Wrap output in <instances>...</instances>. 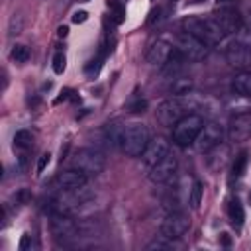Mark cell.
<instances>
[{
	"instance_id": "cell-26",
	"label": "cell",
	"mask_w": 251,
	"mask_h": 251,
	"mask_svg": "<svg viewBox=\"0 0 251 251\" xmlns=\"http://www.w3.org/2000/svg\"><path fill=\"white\" fill-rule=\"evenodd\" d=\"M24 29V16L22 14H14L10 18V25H8V33L10 35H18Z\"/></svg>"
},
{
	"instance_id": "cell-15",
	"label": "cell",
	"mask_w": 251,
	"mask_h": 251,
	"mask_svg": "<svg viewBox=\"0 0 251 251\" xmlns=\"http://www.w3.org/2000/svg\"><path fill=\"white\" fill-rule=\"evenodd\" d=\"M226 59L231 67L245 71L247 67H251V43H243V41L229 43L226 49Z\"/></svg>"
},
{
	"instance_id": "cell-9",
	"label": "cell",
	"mask_w": 251,
	"mask_h": 251,
	"mask_svg": "<svg viewBox=\"0 0 251 251\" xmlns=\"http://www.w3.org/2000/svg\"><path fill=\"white\" fill-rule=\"evenodd\" d=\"M51 233L57 241H69V239H75L78 235V226L75 220H71L67 214L63 212H55L51 216Z\"/></svg>"
},
{
	"instance_id": "cell-17",
	"label": "cell",
	"mask_w": 251,
	"mask_h": 251,
	"mask_svg": "<svg viewBox=\"0 0 251 251\" xmlns=\"http://www.w3.org/2000/svg\"><path fill=\"white\" fill-rule=\"evenodd\" d=\"M173 51H175V47L169 41L157 39L149 47V51H147V63L153 65V67H165V63L169 61V57L173 55Z\"/></svg>"
},
{
	"instance_id": "cell-30",
	"label": "cell",
	"mask_w": 251,
	"mask_h": 251,
	"mask_svg": "<svg viewBox=\"0 0 251 251\" xmlns=\"http://www.w3.org/2000/svg\"><path fill=\"white\" fill-rule=\"evenodd\" d=\"M86 20H88V14H86L84 10L73 14V22H75V24H82V22H86Z\"/></svg>"
},
{
	"instance_id": "cell-22",
	"label": "cell",
	"mask_w": 251,
	"mask_h": 251,
	"mask_svg": "<svg viewBox=\"0 0 251 251\" xmlns=\"http://www.w3.org/2000/svg\"><path fill=\"white\" fill-rule=\"evenodd\" d=\"M202 192H204L202 182H200V180H194L192 186H190V192H188V204H190L192 210H196V208L200 206V202H202Z\"/></svg>"
},
{
	"instance_id": "cell-16",
	"label": "cell",
	"mask_w": 251,
	"mask_h": 251,
	"mask_svg": "<svg viewBox=\"0 0 251 251\" xmlns=\"http://www.w3.org/2000/svg\"><path fill=\"white\" fill-rule=\"evenodd\" d=\"M86 180H88V176L84 173H80L78 169H69V171L59 173L53 178V186L57 190H73V188L86 186Z\"/></svg>"
},
{
	"instance_id": "cell-29",
	"label": "cell",
	"mask_w": 251,
	"mask_h": 251,
	"mask_svg": "<svg viewBox=\"0 0 251 251\" xmlns=\"http://www.w3.org/2000/svg\"><path fill=\"white\" fill-rule=\"evenodd\" d=\"M167 241H169V239H167ZM167 241H157V239H155V241L147 243V245H145V249H147V251H151V249H169V247H171V243H167Z\"/></svg>"
},
{
	"instance_id": "cell-37",
	"label": "cell",
	"mask_w": 251,
	"mask_h": 251,
	"mask_svg": "<svg viewBox=\"0 0 251 251\" xmlns=\"http://www.w3.org/2000/svg\"><path fill=\"white\" fill-rule=\"evenodd\" d=\"M78 2H88V0H78Z\"/></svg>"
},
{
	"instance_id": "cell-19",
	"label": "cell",
	"mask_w": 251,
	"mask_h": 251,
	"mask_svg": "<svg viewBox=\"0 0 251 251\" xmlns=\"http://www.w3.org/2000/svg\"><path fill=\"white\" fill-rule=\"evenodd\" d=\"M227 218H229V222H231L235 227H239V226L243 224L245 212H243V206H241V202H239L237 198H231V200L227 202Z\"/></svg>"
},
{
	"instance_id": "cell-36",
	"label": "cell",
	"mask_w": 251,
	"mask_h": 251,
	"mask_svg": "<svg viewBox=\"0 0 251 251\" xmlns=\"http://www.w3.org/2000/svg\"><path fill=\"white\" fill-rule=\"evenodd\" d=\"M190 2H202V0H190Z\"/></svg>"
},
{
	"instance_id": "cell-5",
	"label": "cell",
	"mask_w": 251,
	"mask_h": 251,
	"mask_svg": "<svg viewBox=\"0 0 251 251\" xmlns=\"http://www.w3.org/2000/svg\"><path fill=\"white\" fill-rule=\"evenodd\" d=\"M188 229H190L188 214H184L180 210H173L161 224V237L169 239V241H175V239H180Z\"/></svg>"
},
{
	"instance_id": "cell-10",
	"label": "cell",
	"mask_w": 251,
	"mask_h": 251,
	"mask_svg": "<svg viewBox=\"0 0 251 251\" xmlns=\"http://www.w3.org/2000/svg\"><path fill=\"white\" fill-rule=\"evenodd\" d=\"M184 102L180 100V98H169V100H165V102H161L159 104V108H157V120H159V124L161 126H167V127H173L184 114H188V112H184Z\"/></svg>"
},
{
	"instance_id": "cell-14",
	"label": "cell",
	"mask_w": 251,
	"mask_h": 251,
	"mask_svg": "<svg viewBox=\"0 0 251 251\" xmlns=\"http://www.w3.org/2000/svg\"><path fill=\"white\" fill-rule=\"evenodd\" d=\"M165 155H169V141H167L165 137L157 135V137L149 139L147 147H145V149H143V153H141V161H143L145 169L149 171V169H151V167H155V165H157Z\"/></svg>"
},
{
	"instance_id": "cell-20",
	"label": "cell",
	"mask_w": 251,
	"mask_h": 251,
	"mask_svg": "<svg viewBox=\"0 0 251 251\" xmlns=\"http://www.w3.org/2000/svg\"><path fill=\"white\" fill-rule=\"evenodd\" d=\"M31 143H33V135L27 129H20V131L14 133V149L25 151V149L31 147Z\"/></svg>"
},
{
	"instance_id": "cell-38",
	"label": "cell",
	"mask_w": 251,
	"mask_h": 251,
	"mask_svg": "<svg viewBox=\"0 0 251 251\" xmlns=\"http://www.w3.org/2000/svg\"><path fill=\"white\" fill-rule=\"evenodd\" d=\"M249 200H251V194H249Z\"/></svg>"
},
{
	"instance_id": "cell-8",
	"label": "cell",
	"mask_w": 251,
	"mask_h": 251,
	"mask_svg": "<svg viewBox=\"0 0 251 251\" xmlns=\"http://www.w3.org/2000/svg\"><path fill=\"white\" fill-rule=\"evenodd\" d=\"M176 171H178V159L173 153H169L155 167L149 169V178L155 184H167L176 176Z\"/></svg>"
},
{
	"instance_id": "cell-25",
	"label": "cell",
	"mask_w": 251,
	"mask_h": 251,
	"mask_svg": "<svg viewBox=\"0 0 251 251\" xmlns=\"http://www.w3.org/2000/svg\"><path fill=\"white\" fill-rule=\"evenodd\" d=\"M106 4H108V8H110V12H112L116 24H120V22L124 20V16H126V8H124V4H122L120 0H106Z\"/></svg>"
},
{
	"instance_id": "cell-6",
	"label": "cell",
	"mask_w": 251,
	"mask_h": 251,
	"mask_svg": "<svg viewBox=\"0 0 251 251\" xmlns=\"http://www.w3.org/2000/svg\"><path fill=\"white\" fill-rule=\"evenodd\" d=\"M176 51H180L186 61H202V59L208 57L210 47L204 41H200L198 37L182 31L176 37Z\"/></svg>"
},
{
	"instance_id": "cell-33",
	"label": "cell",
	"mask_w": 251,
	"mask_h": 251,
	"mask_svg": "<svg viewBox=\"0 0 251 251\" xmlns=\"http://www.w3.org/2000/svg\"><path fill=\"white\" fill-rule=\"evenodd\" d=\"M235 2H237V0H218L220 6H233Z\"/></svg>"
},
{
	"instance_id": "cell-18",
	"label": "cell",
	"mask_w": 251,
	"mask_h": 251,
	"mask_svg": "<svg viewBox=\"0 0 251 251\" xmlns=\"http://www.w3.org/2000/svg\"><path fill=\"white\" fill-rule=\"evenodd\" d=\"M231 86H233V90H235L237 94L251 98V71L245 69V71L237 73L235 78H233V84H231Z\"/></svg>"
},
{
	"instance_id": "cell-1",
	"label": "cell",
	"mask_w": 251,
	"mask_h": 251,
	"mask_svg": "<svg viewBox=\"0 0 251 251\" xmlns=\"http://www.w3.org/2000/svg\"><path fill=\"white\" fill-rule=\"evenodd\" d=\"M182 31L198 37L200 41H204L208 47L218 45L224 41L226 33L224 29L214 22V18H198V16H186L182 20Z\"/></svg>"
},
{
	"instance_id": "cell-13",
	"label": "cell",
	"mask_w": 251,
	"mask_h": 251,
	"mask_svg": "<svg viewBox=\"0 0 251 251\" xmlns=\"http://www.w3.org/2000/svg\"><path fill=\"white\" fill-rule=\"evenodd\" d=\"M227 137L233 143H241L251 137V112H239L229 120Z\"/></svg>"
},
{
	"instance_id": "cell-11",
	"label": "cell",
	"mask_w": 251,
	"mask_h": 251,
	"mask_svg": "<svg viewBox=\"0 0 251 251\" xmlns=\"http://www.w3.org/2000/svg\"><path fill=\"white\" fill-rule=\"evenodd\" d=\"M222 139H224V127L218 122H208V124H204V127H202L200 135L196 137L194 145L200 153H208L214 147H218L222 143Z\"/></svg>"
},
{
	"instance_id": "cell-27",
	"label": "cell",
	"mask_w": 251,
	"mask_h": 251,
	"mask_svg": "<svg viewBox=\"0 0 251 251\" xmlns=\"http://www.w3.org/2000/svg\"><path fill=\"white\" fill-rule=\"evenodd\" d=\"M65 63H67L65 55H63L61 51H57L55 57H53V71H55L57 75H63V71H65Z\"/></svg>"
},
{
	"instance_id": "cell-28",
	"label": "cell",
	"mask_w": 251,
	"mask_h": 251,
	"mask_svg": "<svg viewBox=\"0 0 251 251\" xmlns=\"http://www.w3.org/2000/svg\"><path fill=\"white\" fill-rule=\"evenodd\" d=\"M145 108H147V102H145L143 98H137L135 102H131V104L127 106V110H129V112H143Z\"/></svg>"
},
{
	"instance_id": "cell-23",
	"label": "cell",
	"mask_w": 251,
	"mask_h": 251,
	"mask_svg": "<svg viewBox=\"0 0 251 251\" xmlns=\"http://www.w3.org/2000/svg\"><path fill=\"white\" fill-rule=\"evenodd\" d=\"M190 88H192V80L190 78H173V84H171L173 94L184 96V94H188Z\"/></svg>"
},
{
	"instance_id": "cell-12",
	"label": "cell",
	"mask_w": 251,
	"mask_h": 251,
	"mask_svg": "<svg viewBox=\"0 0 251 251\" xmlns=\"http://www.w3.org/2000/svg\"><path fill=\"white\" fill-rule=\"evenodd\" d=\"M212 18H214V22L224 29L226 35L237 33V31L241 29V25H243V20H241L239 12H237L235 8H231V6H222L220 10H216V12L212 14Z\"/></svg>"
},
{
	"instance_id": "cell-24",
	"label": "cell",
	"mask_w": 251,
	"mask_h": 251,
	"mask_svg": "<svg viewBox=\"0 0 251 251\" xmlns=\"http://www.w3.org/2000/svg\"><path fill=\"white\" fill-rule=\"evenodd\" d=\"M10 57L16 61V63H27L29 61V49L25 47V45H14V49H12V53H10Z\"/></svg>"
},
{
	"instance_id": "cell-2",
	"label": "cell",
	"mask_w": 251,
	"mask_h": 251,
	"mask_svg": "<svg viewBox=\"0 0 251 251\" xmlns=\"http://www.w3.org/2000/svg\"><path fill=\"white\" fill-rule=\"evenodd\" d=\"M147 143H149V129L145 124L131 122V124L124 126L122 137H120V149L127 157H141Z\"/></svg>"
},
{
	"instance_id": "cell-21",
	"label": "cell",
	"mask_w": 251,
	"mask_h": 251,
	"mask_svg": "<svg viewBox=\"0 0 251 251\" xmlns=\"http://www.w3.org/2000/svg\"><path fill=\"white\" fill-rule=\"evenodd\" d=\"M247 161H249V153H247V151H241V153L233 159V165H231V178H239V176L245 173Z\"/></svg>"
},
{
	"instance_id": "cell-7",
	"label": "cell",
	"mask_w": 251,
	"mask_h": 251,
	"mask_svg": "<svg viewBox=\"0 0 251 251\" xmlns=\"http://www.w3.org/2000/svg\"><path fill=\"white\" fill-rule=\"evenodd\" d=\"M90 190L86 186H80V188H73V190H61V194L55 198V212H71L78 206H82L88 198H90Z\"/></svg>"
},
{
	"instance_id": "cell-35",
	"label": "cell",
	"mask_w": 251,
	"mask_h": 251,
	"mask_svg": "<svg viewBox=\"0 0 251 251\" xmlns=\"http://www.w3.org/2000/svg\"><path fill=\"white\" fill-rule=\"evenodd\" d=\"M222 243H224V245H229V243H231L229 237H227V233H222Z\"/></svg>"
},
{
	"instance_id": "cell-32",
	"label": "cell",
	"mask_w": 251,
	"mask_h": 251,
	"mask_svg": "<svg viewBox=\"0 0 251 251\" xmlns=\"http://www.w3.org/2000/svg\"><path fill=\"white\" fill-rule=\"evenodd\" d=\"M29 239H31V235H29V233H24V237H22V241H20V249H22V251H25L27 247H31V241H29Z\"/></svg>"
},
{
	"instance_id": "cell-34",
	"label": "cell",
	"mask_w": 251,
	"mask_h": 251,
	"mask_svg": "<svg viewBox=\"0 0 251 251\" xmlns=\"http://www.w3.org/2000/svg\"><path fill=\"white\" fill-rule=\"evenodd\" d=\"M67 31H69V29H67L65 25H61V27H59V31H57V35H59V37H65V35H67Z\"/></svg>"
},
{
	"instance_id": "cell-3",
	"label": "cell",
	"mask_w": 251,
	"mask_h": 251,
	"mask_svg": "<svg viewBox=\"0 0 251 251\" xmlns=\"http://www.w3.org/2000/svg\"><path fill=\"white\" fill-rule=\"evenodd\" d=\"M204 118L200 114H184L175 126H173V141L180 147H188L196 141L204 127Z\"/></svg>"
},
{
	"instance_id": "cell-31",
	"label": "cell",
	"mask_w": 251,
	"mask_h": 251,
	"mask_svg": "<svg viewBox=\"0 0 251 251\" xmlns=\"http://www.w3.org/2000/svg\"><path fill=\"white\" fill-rule=\"evenodd\" d=\"M49 157H51L49 153H43V155H41V159H39V163H37V173H41V171L45 169V165H49Z\"/></svg>"
},
{
	"instance_id": "cell-4",
	"label": "cell",
	"mask_w": 251,
	"mask_h": 251,
	"mask_svg": "<svg viewBox=\"0 0 251 251\" xmlns=\"http://www.w3.org/2000/svg\"><path fill=\"white\" fill-rule=\"evenodd\" d=\"M106 167V157L98 149L82 147L73 155V169H78L86 176H98Z\"/></svg>"
}]
</instances>
